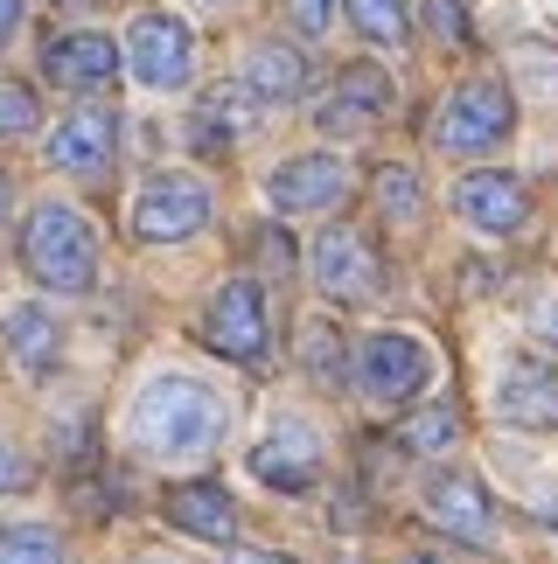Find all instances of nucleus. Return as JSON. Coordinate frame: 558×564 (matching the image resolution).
Masks as SVG:
<instances>
[{
  "label": "nucleus",
  "mask_w": 558,
  "mask_h": 564,
  "mask_svg": "<svg viewBox=\"0 0 558 564\" xmlns=\"http://www.w3.org/2000/svg\"><path fill=\"white\" fill-rule=\"evenodd\" d=\"M8 209H14V188H8V175H0V224H8Z\"/></svg>",
  "instance_id": "33"
},
{
  "label": "nucleus",
  "mask_w": 558,
  "mask_h": 564,
  "mask_svg": "<svg viewBox=\"0 0 558 564\" xmlns=\"http://www.w3.org/2000/svg\"><path fill=\"white\" fill-rule=\"evenodd\" d=\"M203 341L230 362H245V370H259L266 362V300L251 279H230V286H217V300H210L203 314Z\"/></svg>",
  "instance_id": "6"
},
{
  "label": "nucleus",
  "mask_w": 558,
  "mask_h": 564,
  "mask_svg": "<svg viewBox=\"0 0 558 564\" xmlns=\"http://www.w3.org/2000/svg\"><path fill=\"white\" fill-rule=\"evenodd\" d=\"M245 91L259 105H293L308 91V56H300L293 42H259V50L245 56Z\"/></svg>",
  "instance_id": "17"
},
{
  "label": "nucleus",
  "mask_w": 558,
  "mask_h": 564,
  "mask_svg": "<svg viewBox=\"0 0 558 564\" xmlns=\"http://www.w3.org/2000/svg\"><path fill=\"white\" fill-rule=\"evenodd\" d=\"M509 126H517V105H509L503 84H461V91L440 105L433 140L447 147V154H489Z\"/></svg>",
  "instance_id": "4"
},
{
  "label": "nucleus",
  "mask_w": 558,
  "mask_h": 564,
  "mask_svg": "<svg viewBox=\"0 0 558 564\" xmlns=\"http://www.w3.org/2000/svg\"><path fill=\"white\" fill-rule=\"evenodd\" d=\"M0 341H8V356L21 362V370H56V349H63V335H56V321L42 314V307H8L0 314Z\"/></svg>",
  "instance_id": "19"
},
{
  "label": "nucleus",
  "mask_w": 558,
  "mask_h": 564,
  "mask_svg": "<svg viewBox=\"0 0 558 564\" xmlns=\"http://www.w3.org/2000/svg\"><path fill=\"white\" fill-rule=\"evenodd\" d=\"M42 126V98L29 91V84H8L0 77V140H21Z\"/></svg>",
  "instance_id": "25"
},
{
  "label": "nucleus",
  "mask_w": 558,
  "mask_h": 564,
  "mask_svg": "<svg viewBox=\"0 0 558 564\" xmlns=\"http://www.w3.org/2000/svg\"><path fill=\"white\" fill-rule=\"evenodd\" d=\"M308 370L321 383H342V370H335V335L329 328H308Z\"/></svg>",
  "instance_id": "26"
},
{
  "label": "nucleus",
  "mask_w": 558,
  "mask_h": 564,
  "mask_svg": "<svg viewBox=\"0 0 558 564\" xmlns=\"http://www.w3.org/2000/svg\"><path fill=\"white\" fill-rule=\"evenodd\" d=\"M405 564H440V557H426V551H419V557H405Z\"/></svg>",
  "instance_id": "34"
},
{
  "label": "nucleus",
  "mask_w": 558,
  "mask_h": 564,
  "mask_svg": "<svg viewBox=\"0 0 558 564\" xmlns=\"http://www.w3.org/2000/svg\"><path fill=\"white\" fill-rule=\"evenodd\" d=\"M356 29L384 42V50H405V35H412V21H405V0H350Z\"/></svg>",
  "instance_id": "23"
},
{
  "label": "nucleus",
  "mask_w": 558,
  "mask_h": 564,
  "mask_svg": "<svg viewBox=\"0 0 558 564\" xmlns=\"http://www.w3.org/2000/svg\"><path fill=\"white\" fill-rule=\"evenodd\" d=\"M419 203H426V195H419V175H412V167H377V209L391 216V224H412Z\"/></svg>",
  "instance_id": "24"
},
{
  "label": "nucleus",
  "mask_w": 558,
  "mask_h": 564,
  "mask_svg": "<svg viewBox=\"0 0 558 564\" xmlns=\"http://www.w3.org/2000/svg\"><path fill=\"white\" fill-rule=\"evenodd\" d=\"M133 432L140 446L168 453V460H182V453H210L224 432V398L196 377H154L140 390L133 404Z\"/></svg>",
  "instance_id": "1"
},
{
  "label": "nucleus",
  "mask_w": 558,
  "mask_h": 564,
  "mask_svg": "<svg viewBox=\"0 0 558 564\" xmlns=\"http://www.w3.org/2000/svg\"><path fill=\"white\" fill-rule=\"evenodd\" d=\"M356 377H363L371 398L405 404V398H419V390H426L433 356H426V341H412V335H371V341H363V356H356Z\"/></svg>",
  "instance_id": "8"
},
{
  "label": "nucleus",
  "mask_w": 558,
  "mask_h": 564,
  "mask_svg": "<svg viewBox=\"0 0 558 564\" xmlns=\"http://www.w3.org/2000/svg\"><path fill=\"white\" fill-rule=\"evenodd\" d=\"M314 467H321V440L308 425H279L272 440L251 453V474H259L266 488H279V495H308L314 488Z\"/></svg>",
  "instance_id": "11"
},
{
  "label": "nucleus",
  "mask_w": 558,
  "mask_h": 564,
  "mask_svg": "<svg viewBox=\"0 0 558 564\" xmlns=\"http://www.w3.org/2000/svg\"><path fill=\"white\" fill-rule=\"evenodd\" d=\"M21 14H29V0H0V50H8V42H14Z\"/></svg>",
  "instance_id": "30"
},
{
  "label": "nucleus",
  "mask_w": 558,
  "mask_h": 564,
  "mask_svg": "<svg viewBox=\"0 0 558 564\" xmlns=\"http://www.w3.org/2000/svg\"><path fill=\"white\" fill-rule=\"evenodd\" d=\"M203 8H217V0H203Z\"/></svg>",
  "instance_id": "35"
},
{
  "label": "nucleus",
  "mask_w": 558,
  "mask_h": 564,
  "mask_svg": "<svg viewBox=\"0 0 558 564\" xmlns=\"http://www.w3.org/2000/svg\"><path fill=\"white\" fill-rule=\"evenodd\" d=\"M314 279L329 300H350V307H363V300L384 293V265H377V245L350 224H329L314 237Z\"/></svg>",
  "instance_id": "5"
},
{
  "label": "nucleus",
  "mask_w": 558,
  "mask_h": 564,
  "mask_svg": "<svg viewBox=\"0 0 558 564\" xmlns=\"http://www.w3.org/2000/svg\"><path fill=\"white\" fill-rule=\"evenodd\" d=\"M230 564H293V557H279V551H238Z\"/></svg>",
  "instance_id": "32"
},
{
  "label": "nucleus",
  "mask_w": 558,
  "mask_h": 564,
  "mask_svg": "<svg viewBox=\"0 0 558 564\" xmlns=\"http://www.w3.org/2000/svg\"><path fill=\"white\" fill-rule=\"evenodd\" d=\"M112 70H119L112 35H92V29H71L42 50V77L63 84V91H98V84H112Z\"/></svg>",
  "instance_id": "9"
},
{
  "label": "nucleus",
  "mask_w": 558,
  "mask_h": 564,
  "mask_svg": "<svg viewBox=\"0 0 558 564\" xmlns=\"http://www.w3.org/2000/svg\"><path fill=\"white\" fill-rule=\"evenodd\" d=\"M0 564H63V536L42 523H8L0 530Z\"/></svg>",
  "instance_id": "22"
},
{
  "label": "nucleus",
  "mask_w": 558,
  "mask_h": 564,
  "mask_svg": "<svg viewBox=\"0 0 558 564\" xmlns=\"http://www.w3.org/2000/svg\"><path fill=\"white\" fill-rule=\"evenodd\" d=\"M21 481H29V467H21V460H14L8 446H0V495H14Z\"/></svg>",
  "instance_id": "31"
},
{
  "label": "nucleus",
  "mask_w": 558,
  "mask_h": 564,
  "mask_svg": "<svg viewBox=\"0 0 558 564\" xmlns=\"http://www.w3.org/2000/svg\"><path fill=\"white\" fill-rule=\"evenodd\" d=\"M126 63L147 91H182L189 70H196V35H189L182 14H140L126 29Z\"/></svg>",
  "instance_id": "3"
},
{
  "label": "nucleus",
  "mask_w": 558,
  "mask_h": 564,
  "mask_svg": "<svg viewBox=\"0 0 558 564\" xmlns=\"http://www.w3.org/2000/svg\"><path fill=\"white\" fill-rule=\"evenodd\" d=\"M426 516H433L440 530H454V536H468V544H482L489 536V488L475 481V474H433L426 481Z\"/></svg>",
  "instance_id": "14"
},
{
  "label": "nucleus",
  "mask_w": 558,
  "mask_h": 564,
  "mask_svg": "<svg viewBox=\"0 0 558 564\" xmlns=\"http://www.w3.org/2000/svg\"><path fill=\"white\" fill-rule=\"evenodd\" d=\"M454 209H461V216H468L475 230H489V237L517 230L524 216H530L524 188L509 182V175H461V182H454Z\"/></svg>",
  "instance_id": "16"
},
{
  "label": "nucleus",
  "mask_w": 558,
  "mask_h": 564,
  "mask_svg": "<svg viewBox=\"0 0 558 564\" xmlns=\"http://www.w3.org/2000/svg\"><path fill=\"white\" fill-rule=\"evenodd\" d=\"M259 258H266V272H293V251H287V237H279V230L259 237Z\"/></svg>",
  "instance_id": "28"
},
{
  "label": "nucleus",
  "mask_w": 558,
  "mask_h": 564,
  "mask_svg": "<svg viewBox=\"0 0 558 564\" xmlns=\"http://www.w3.org/2000/svg\"><path fill=\"white\" fill-rule=\"evenodd\" d=\"M287 8H293V21L308 35H321V29H329V14H335V0H287Z\"/></svg>",
  "instance_id": "27"
},
{
  "label": "nucleus",
  "mask_w": 558,
  "mask_h": 564,
  "mask_svg": "<svg viewBox=\"0 0 558 564\" xmlns=\"http://www.w3.org/2000/svg\"><path fill=\"white\" fill-rule=\"evenodd\" d=\"M112 140H119V119L92 105V112H71L50 133V167H71V175H98L112 161Z\"/></svg>",
  "instance_id": "12"
},
{
  "label": "nucleus",
  "mask_w": 558,
  "mask_h": 564,
  "mask_svg": "<svg viewBox=\"0 0 558 564\" xmlns=\"http://www.w3.org/2000/svg\"><path fill=\"white\" fill-rule=\"evenodd\" d=\"M461 440V411L454 404H426V411H412V419L398 425V446L405 453H440V446H454Z\"/></svg>",
  "instance_id": "20"
},
{
  "label": "nucleus",
  "mask_w": 558,
  "mask_h": 564,
  "mask_svg": "<svg viewBox=\"0 0 558 564\" xmlns=\"http://www.w3.org/2000/svg\"><path fill=\"white\" fill-rule=\"evenodd\" d=\"M168 523L182 536H203V544H230L238 536V502L217 481H189V488H168Z\"/></svg>",
  "instance_id": "13"
},
{
  "label": "nucleus",
  "mask_w": 558,
  "mask_h": 564,
  "mask_svg": "<svg viewBox=\"0 0 558 564\" xmlns=\"http://www.w3.org/2000/svg\"><path fill=\"white\" fill-rule=\"evenodd\" d=\"M21 265H29L50 293H92L98 279V237L71 203H35L29 230H21Z\"/></svg>",
  "instance_id": "2"
},
{
  "label": "nucleus",
  "mask_w": 558,
  "mask_h": 564,
  "mask_svg": "<svg viewBox=\"0 0 558 564\" xmlns=\"http://www.w3.org/2000/svg\"><path fill=\"white\" fill-rule=\"evenodd\" d=\"M342 195H350V167L335 154H300L272 175V209L287 216H308V209H335Z\"/></svg>",
  "instance_id": "10"
},
{
  "label": "nucleus",
  "mask_w": 558,
  "mask_h": 564,
  "mask_svg": "<svg viewBox=\"0 0 558 564\" xmlns=\"http://www.w3.org/2000/svg\"><path fill=\"white\" fill-rule=\"evenodd\" d=\"M433 29H440V42H461L468 35V21L454 14V0H433Z\"/></svg>",
  "instance_id": "29"
},
{
  "label": "nucleus",
  "mask_w": 558,
  "mask_h": 564,
  "mask_svg": "<svg viewBox=\"0 0 558 564\" xmlns=\"http://www.w3.org/2000/svg\"><path fill=\"white\" fill-rule=\"evenodd\" d=\"M496 404H503V419H517L530 432H551L558 425V377L545 370V362H517V370L503 377Z\"/></svg>",
  "instance_id": "18"
},
{
  "label": "nucleus",
  "mask_w": 558,
  "mask_h": 564,
  "mask_svg": "<svg viewBox=\"0 0 558 564\" xmlns=\"http://www.w3.org/2000/svg\"><path fill=\"white\" fill-rule=\"evenodd\" d=\"M391 112V77L377 70V63H350V70L335 77V105H321V126L329 133H356V126H371Z\"/></svg>",
  "instance_id": "15"
},
{
  "label": "nucleus",
  "mask_w": 558,
  "mask_h": 564,
  "mask_svg": "<svg viewBox=\"0 0 558 564\" xmlns=\"http://www.w3.org/2000/svg\"><path fill=\"white\" fill-rule=\"evenodd\" d=\"M238 126H245V105H238V91H210V98L196 105V126H189V133H196V147H203V154H224Z\"/></svg>",
  "instance_id": "21"
},
{
  "label": "nucleus",
  "mask_w": 558,
  "mask_h": 564,
  "mask_svg": "<svg viewBox=\"0 0 558 564\" xmlns=\"http://www.w3.org/2000/svg\"><path fill=\"white\" fill-rule=\"evenodd\" d=\"M77 8H84V0H77Z\"/></svg>",
  "instance_id": "36"
},
{
  "label": "nucleus",
  "mask_w": 558,
  "mask_h": 564,
  "mask_svg": "<svg viewBox=\"0 0 558 564\" xmlns=\"http://www.w3.org/2000/svg\"><path fill=\"white\" fill-rule=\"evenodd\" d=\"M210 224V188L196 175H154L133 203V230L147 245H175V237H196Z\"/></svg>",
  "instance_id": "7"
}]
</instances>
